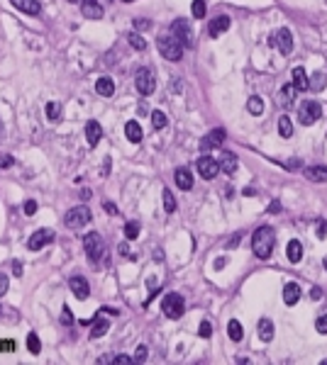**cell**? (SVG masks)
<instances>
[{
	"mask_svg": "<svg viewBox=\"0 0 327 365\" xmlns=\"http://www.w3.org/2000/svg\"><path fill=\"white\" fill-rule=\"evenodd\" d=\"M83 249H86V256L90 258V263L95 268L108 265V249H105V241H103V236L98 231H90L83 239Z\"/></svg>",
	"mask_w": 327,
	"mask_h": 365,
	"instance_id": "obj_1",
	"label": "cell"
},
{
	"mask_svg": "<svg viewBox=\"0 0 327 365\" xmlns=\"http://www.w3.org/2000/svg\"><path fill=\"white\" fill-rule=\"evenodd\" d=\"M273 244H276V234L271 226H259L252 236V251L257 258H268L273 251Z\"/></svg>",
	"mask_w": 327,
	"mask_h": 365,
	"instance_id": "obj_2",
	"label": "cell"
},
{
	"mask_svg": "<svg viewBox=\"0 0 327 365\" xmlns=\"http://www.w3.org/2000/svg\"><path fill=\"white\" fill-rule=\"evenodd\" d=\"M159 54L164 58H169V61H181V56H183V42L176 34L159 37Z\"/></svg>",
	"mask_w": 327,
	"mask_h": 365,
	"instance_id": "obj_3",
	"label": "cell"
},
{
	"mask_svg": "<svg viewBox=\"0 0 327 365\" xmlns=\"http://www.w3.org/2000/svg\"><path fill=\"white\" fill-rule=\"evenodd\" d=\"M93 219V214H90V209L86 205H78V207H71L66 214H64V224L68 226V229H81V226H86Z\"/></svg>",
	"mask_w": 327,
	"mask_h": 365,
	"instance_id": "obj_4",
	"label": "cell"
},
{
	"mask_svg": "<svg viewBox=\"0 0 327 365\" xmlns=\"http://www.w3.org/2000/svg\"><path fill=\"white\" fill-rule=\"evenodd\" d=\"M161 309H164V314L169 319H181L183 316V309H186V302H183V297H181L179 292H169L164 297V302H161Z\"/></svg>",
	"mask_w": 327,
	"mask_h": 365,
	"instance_id": "obj_5",
	"label": "cell"
},
{
	"mask_svg": "<svg viewBox=\"0 0 327 365\" xmlns=\"http://www.w3.org/2000/svg\"><path fill=\"white\" fill-rule=\"evenodd\" d=\"M320 114H323V107H320V103H315V100H308V103H303V105L298 107V119H300V124H305V127L315 124V122L320 119Z\"/></svg>",
	"mask_w": 327,
	"mask_h": 365,
	"instance_id": "obj_6",
	"label": "cell"
},
{
	"mask_svg": "<svg viewBox=\"0 0 327 365\" xmlns=\"http://www.w3.org/2000/svg\"><path fill=\"white\" fill-rule=\"evenodd\" d=\"M134 88L142 93V95H151L156 90V78H154V71L151 68H139L137 76H134Z\"/></svg>",
	"mask_w": 327,
	"mask_h": 365,
	"instance_id": "obj_7",
	"label": "cell"
},
{
	"mask_svg": "<svg viewBox=\"0 0 327 365\" xmlns=\"http://www.w3.org/2000/svg\"><path fill=\"white\" fill-rule=\"evenodd\" d=\"M54 239H57L54 229H37L30 239H27V249H30V251H42V249H44L47 244H52Z\"/></svg>",
	"mask_w": 327,
	"mask_h": 365,
	"instance_id": "obj_8",
	"label": "cell"
},
{
	"mask_svg": "<svg viewBox=\"0 0 327 365\" xmlns=\"http://www.w3.org/2000/svg\"><path fill=\"white\" fill-rule=\"evenodd\" d=\"M196 166H198V173H200L205 180H212V178L222 170V168H220V161H217V158H212L210 154H203V156L196 161Z\"/></svg>",
	"mask_w": 327,
	"mask_h": 365,
	"instance_id": "obj_9",
	"label": "cell"
},
{
	"mask_svg": "<svg viewBox=\"0 0 327 365\" xmlns=\"http://www.w3.org/2000/svg\"><path fill=\"white\" fill-rule=\"evenodd\" d=\"M225 137H227V134H225V129H220V127H217V129H212L210 134H205V137L200 139V151H203V154H208L210 149H217V146H222Z\"/></svg>",
	"mask_w": 327,
	"mask_h": 365,
	"instance_id": "obj_10",
	"label": "cell"
},
{
	"mask_svg": "<svg viewBox=\"0 0 327 365\" xmlns=\"http://www.w3.org/2000/svg\"><path fill=\"white\" fill-rule=\"evenodd\" d=\"M171 34H176L181 42H183V47H191L193 44V29L191 25L186 22V20H176L174 25H171Z\"/></svg>",
	"mask_w": 327,
	"mask_h": 365,
	"instance_id": "obj_11",
	"label": "cell"
},
{
	"mask_svg": "<svg viewBox=\"0 0 327 365\" xmlns=\"http://www.w3.org/2000/svg\"><path fill=\"white\" fill-rule=\"evenodd\" d=\"M68 287H71V292H73L78 300H88L90 297V285H88V280L81 278V275L68 278Z\"/></svg>",
	"mask_w": 327,
	"mask_h": 365,
	"instance_id": "obj_12",
	"label": "cell"
},
{
	"mask_svg": "<svg viewBox=\"0 0 327 365\" xmlns=\"http://www.w3.org/2000/svg\"><path fill=\"white\" fill-rule=\"evenodd\" d=\"M276 44H278V52L283 56H288L293 52V34H291V29H286V27L278 29L276 32Z\"/></svg>",
	"mask_w": 327,
	"mask_h": 365,
	"instance_id": "obj_13",
	"label": "cell"
},
{
	"mask_svg": "<svg viewBox=\"0 0 327 365\" xmlns=\"http://www.w3.org/2000/svg\"><path fill=\"white\" fill-rule=\"evenodd\" d=\"M81 12H83L86 20H100L103 5H100V0H81Z\"/></svg>",
	"mask_w": 327,
	"mask_h": 365,
	"instance_id": "obj_14",
	"label": "cell"
},
{
	"mask_svg": "<svg viewBox=\"0 0 327 365\" xmlns=\"http://www.w3.org/2000/svg\"><path fill=\"white\" fill-rule=\"evenodd\" d=\"M100 139H103V127H100V122H95V119L86 122V141H88L90 149H95Z\"/></svg>",
	"mask_w": 327,
	"mask_h": 365,
	"instance_id": "obj_15",
	"label": "cell"
},
{
	"mask_svg": "<svg viewBox=\"0 0 327 365\" xmlns=\"http://www.w3.org/2000/svg\"><path fill=\"white\" fill-rule=\"evenodd\" d=\"M230 17L227 15H220V17H215L212 22H210V27H208V34L210 37H220V34H225L227 29H230Z\"/></svg>",
	"mask_w": 327,
	"mask_h": 365,
	"instance_id": "obj_16",
	"label": "cell"
},
{
	"mask_svg": "<svg viewBox=\"0 0 327 365\" xmlns=\"http://www.w3.org/2000/svg\"><path fill=\"white\" fill-rule=\"evenodd\" d=\"M95 93H98L100 98H113V95H115V81L108 78V76L98 78V81H95Z\"/></svg>",
	"mask_w": 327,
	"mask_h": 365,
	"instance_id": "obj_17",
	"label": "cell"
},
{
	"mask_svg": "<svg viewBox=\"0 0 327 365\" xmlns=\"http://www.w3.org/2000/svg\"><path fill=\"white\" fill-rule=\"evenodd\" d=\"M10 5H15L20 12L25 15H39L42 12V5L37 0H10Z\"/></svg>",
	"mask_w": 327,
	"mask_h": 365,
	"instance_id": "obj_18",
	"label": "cell"
},
{
	"mask_svg": "<svg viewBox=\"0 0 327 365\" xmlns=\"http://www.w3.org/2000/svg\"><path fill=\"white\" fill-rule=\"evenodd\" d=\"M174 180H176V185H179L181 190H191V188H193V175H191L188 168H176Z\"/></svg>",
	"mask_w": 327,
	"mask_h": 365,
	"instance_id": "obj_19",
	"label": "cell"
},
{
	"mask_svg": "<svg viewBox=\"0 0 327 365\" xmlns=\"http://www.w3.org/2000/svg\"><path fill=\"white\" fill-rule=\"evenodd\" d=\"M125 137L132 141V144H139V141H142V127H139L137 119H130V122L125 124Z\"/></svg>",
	"mask_w": 327,
	"mask_h": 365,
	"instance_id": "obj_20",
	"label": "cell"
},
{
	"mask_svg": "<svg viewBox=\"0 0 327 365\" xmlns=\"http://www.w3.org/2000/svg\"><path fill=\"white\" fill-rule=\"evenodd\" d=\"M298 300H300V285H296V282H288V285L283 287V302H286L288 307H293Z\"/></svg>",
	"mask_w": 327,
	"mask_h": 365,
	"instance_id": "obj_21",
	"label": "cell"
},
{
	"mask_svg": "<svg viewBox=\"0 0 327 365\" xmlns=\"http://www.w3.org/2000/svg\"><path fill=\"white\" fill-rule=\"evenodd\" d=\"M303 173H305V178L313 180V183H327V168L325 166H310V168H305Z\"/></svg>",
	"mask_w": 327,
	"mask_h": 365,
	"instance_id": "obj_22",
	"label": "cell"
},
{
	"mask_svg": "<svg viewBox=\"0 0 327 365\" xmlns=\"http://www.w3.org/2000/svg\"><path fill=\"white\" fill-rule=\"evenodd\" d=\"M108 329H110V321L108 319H103V316H98V319H93V329H90V338H100L108 334Z\"/></svg>",
	"mask_w": 327,
	"mask_h": 365,
	"instance_id": "obj_23",
	"label": "cell"
},
{
	"mask_svg": "<svg viewBox=\"0 0 327 365\" xmlns=\"http://www.w3.org/2000/svg\"><path fill=\"white\" fill-rule=\"evenodd\" d=\"M296 93H298V88L293 83H288V85H283V90H281V105L283 107H293V103H296Z\"/></svg>",
	"mask_w": 327,
	"mask_h": 365,
	"instance_id": "obj_24",
	"label": "cell"
},
{
	"mask_svg": "<svg viewBox=\"0 0 327 365\" xmlns=\"http://www.w3.org/2000/svg\"><path fill=\"white\" fill-rule=\"evenodd\" d=\"M293 85H296L298 90H308L310 88V78H308V73H305V68H293Z\"/></svg>",
	"mask_w": 327,
	"mask_h": 365,
	"instance_id": "obj_25",
	"label": "cell"
},
{
	"mask_svg": "<svg viewBox=\"0 0 327 365\" xmlns=\"http://www.w3.org/2000/svg\"><path fill=\"white\" fill-rule=\"evenodd\" d=\"M220 168L225 170V173H235L237 170V156L232 151H225L222 158H220Z\"/></svg>",
	"mask_w": 327,
	"mask_h": 365,
	"instance_id": "obj_26",
	"label": "cell"
},
{
	"mask_svg": "<svg viewBox=\"0 0 327 365\" xmlns=\"http://www.w3.org/2000/svg\"><path fill=\"white\" fill-rule=\"evenodd\" d=\"M286 256H288V261H291V263H300V258H303V246H300V241H298V239L288 241Z\"/></svg>",
	"mask_w": 327,
	"mask_h": 365,
	"instance_id": "obj_27",
	"label": "cell"
},
{
	"mask_svg": "<svg viewBox=\"0 0 327 365\" xmlns=\"http://www.w3.org/2000/svg\"><path fill=\"white\" fill-rule=\"evenodd\" d=\"M257 329H259V338H262V341H271V338H273V321H271V319H259V326H257Z\"/></svg>",
	"mask_w": 327,
	"mask_h": 365,
	"instance_id": "obj_28",
	"label": "cell"
},
{
	"mask_svg": "<svg viewBox=\"0 0 327 365\" xmlns=\"http://www.w3.org/2000/svg\"><path fill=\"white\" fill-rule=\"evenodd\" d=\"M247 110L254 114V117H259V114L264 112V100H262L259 95H252V98H249V103H247Z\"/></svg>",
	"mask_w": 327,
	"mask_h": 365,
	"instance_id": "obj_29",
	"label": "cell"
},
{
	"mask_svg": "<svg viewBox=\"0 0 327 365\" xmlns=\"http://www.w3.org/2000/svg\"><path fill=\"white\" fill-rule=\"evenodd\" d=\"M127 42H130V47H132L134 52H144V49H147L144 37H139L137 32H130V34H127Z\"/></svg>",
	"mask_w": 327,
	"mask_h": 365,
	"instance_id": "obj_30",
	"label": "cell"
},
{
	"mask_svg": "<svg viewBox=\"0 0 327 365\" xmlns=\"http://www.w3.org/2000/svg\"><path fill=\"white\" fill-rule=\"evenodd\" d=\"M227 334H230V338L237 343V341H242V336H244V331H242V324H239L237 319H230V324H227Z\"/></svg>",
	"mask_w": 327,
	"mask_h": 365,
	"instance_id": "obj_31",
	"label": "cell"
},
{
	"mask_svg": "<svg viewBox=\"0 0 327 365\" xmlns=\"http://www.w3.org/2000/svg\"><path fill=\"white\" fill-rule=\"evenodd\" d=\"M278 134H281V137H291V134H293V124H291L288 114L278 117Z\"/></svg>",
	"mask_w": 327,
	"mask_h": 365,
	"instance_id": "obj_32",
	"label": "cell"
},
{
	"mask_svg": "<svg viewBox=\"0 0 327 365\" xmlns=\"http://www.w3.org/2000/svg\"><path fill=\"white\" fill-rule=\"evenodd\" d=\"M327 83V76L323 71H318V73H313V78H310V90H323Z\"/></svg>",
	"mask_w": 327,
	"mask_h": 365,
	"instance_id": "obj_33",
	"label": "cell"
},
{
	"mask_svg": "<svg viewBox=\"0 0 327 365\" xmlns=\"http://www.w3.org/2000/svg\"><path fill=\"white\" fill-rule=\"evenodd\" d=\"M151 124H154V129H164L169 124V119H166V114L161 112V110H154L151 112Z\"/></svg>",
	"mask_w": 327,
	"mask_h": 365,
	"instance_id": "obj_34",
	"label": "cell"
},
{
	"mask_svg": "<svg viewBox=\"0 0 327 365\" xmlns=\"http://www.w3.org/2000/svg\"><path fill=\"white\" fill-rule=\"evenodd\" d=\"M193 17L196 20H203L205 17V12H208V5H205V0H193Z\"/></svg>",
	"mask_w": 327,
	"mask_h": 365,
	"instance_id": "obj_35",
	"label": "cell"
},
{
	"mask_svg": "<svg viewBox=\"0 0 327 365\" xmlns=\"http://www.w3.org/2000/svg\"><path fill=\"white\" fill-rule=\"evenodd\" d=\"M161 200H164V209H166L169 214L176 212V200L171 195V190H164V193H161Z\"/></svg>",
	"mask_w": 327,
	"mask_h": 365,
	"instance_id": "obj_36",
	"label": "cell"
},
{
	"mask_svg": "<svg viewBox=\"0 0 327 365\" xmlns=\"http://www.w3.org/2000/svg\"><path fill=\"white\" fill-rule=\"evenodd\" d=\"M137 236H139V222H134V219H132V222H127V224H125V239H130V241H132V239H137Z\"/></svg>",
	"mask_w": 327,
	"mask_h": 365,
	"instance_id": "obj_37",
	"label": "cell"
},
{
	"mask_svg": "<svg viewBox=\"0 0 327 365\" xmlns=\"http://www.w3.org/2000/svg\"><path fill=\"white\" fill-rule=\"evenodd\" d=\"M61 114V103H47V117L52 119V122H57Z\"/></svg>",
	"mask_w": 327,
	"mask_h": 365,
	"instance_id": "obj_38",
	"label": "cell"
},
{
	"mask_svg": "<svg viewBox=\"0 0 327 365\" xmlns=\"http://www.w3.org/2000/svg\"><path fill=\"white\" fill-rule=\"evenodd\" d=\"M27 348H30L32 356H39V351H42V343H39L37 334H30V336H27Z\"/></svg>",
	"mask_w": 327,
	"mask_h": 365,
	"instance_id": "obj_39",
	"label": "cell"
},
{
	"mask_svg": "<svg viewBox=\"0 0 327 365\" xmlns=\"http://www.w3.org/2000/svg\"><path fill=\"white\" fill-rule=\"evenodd\" d=\"M210 334H212L210 321H200V326H198V336H200V338H210Z\"/></svg>",
	"mask_w": 327,
	"mask_h": 365,
	"instance_id": "obj_40",
	"label": "cell"
},
{
	"mask_svg": "<svg viewBox=\"0 0 327 365\" xmlns=\"http://www.w3.org/2000/svg\"><path fill=\"white\" fill-rule=\"evenodd\" d=\"M315 329H318V334H327V314L318 316V321H315Z\"/></svg>",
	"mask_w": 327,
	"mask_h": 365,
	"instance_id": "obj_41",
	"label": "cell"
},
{
	"mask_svg": "<svg viewBox=\"0 0 327 365\" xmlns=\"http://www.w3.org/2000/svg\"><path fill=\"white\" fill-rule=\"evenodd\" d=\"M147 346H139V348H137V353H134V363H144V361H147Z\"/></svg>",
	"mask_w": 327,
	"mask_h": 365,
	"instance_id": "obj_42",
	"label": "cell"
},
{
	"mask_svg": "<svg viewBox=\"0 0 327 365\" xmlns=\"http://www.w3.org/2000/svg\"><path fill=\"white\" fill-rule=\"evenodd\" d=\"M61 324H66V326L73 324V314H71V309L68 307H64V312H61Z\"/></svg>",
	"mask_w": 327,
	"mask_h": 365,
	"instance_id": "obj_43",
	"label": "cell"
},
{
	"mask_svg": "<svg viewBox=\"0 0 327 365\" xmlns=\"http://www.w3.org/2000/svg\"><path fill=\"white\" fill-rule=\"evenodd\" d=\"M110 363H115V365H127V363H134V358H130V356H115V358H110Z\"/></svg>",
	"mask_w": 327,
	"mask_h": 365,
	"instance_id": "obj_44",
	"label": "cell"
},
{
	"mask_svg": "<svg viewBox=\"0 0 327 365\" xmlns=\"http://www.w3.org/2000/svg\"><path fill=\"white\" fill-rule=\"evenodd\" d=\"M22 209H25V214H27V217H32V214L37 212V202H34V200H27Z\"/></svg>",
	"mask_w": 327,
	"mask_h": 365,
	"instance_id": "obj_45",
	"label": "cell"
},
{
	"mask_svg": "<svg viewBox=\"0 0 327 365\" xmlns=\"http://www.w3.org/2000/svg\"><path fill=\"white\" fill-rule=\"evenodd\" d=\"M7 285H10V282H7V275H2V273H0V297L7 292Z\"/></svg>",
	"mask_w": 327,
	"mask_h": 365,
	"instance_id": "obj_46",
	"label": "cell"
},
{
	"mask_svg": "<svg viewBox=\"0 0 327 365\" xmlns=\"http://www.w3.org/2000/svg\"><path fill=\"white\" fill-rule=\"evenodd\" d=\"M318 236H320V239L327 236V222H318Z\"/></svg>",
	"mask_w": 327,
	"mask_h": 365,
	"instance_id": "obj_47",
	"label": "cell"
},
{
	"mask_svg": "<svg viewBox=\"0 0 327 365\" xmlns=\"http://www.w3.org/2000/svg\"><path fill=\"white\" fill-rule=\"evenodd\" d=\"M149 25H151V22H149V20H142V17H139V20H134V27H137V29H149Z\"/></svg>",
	"mask_w": 327,
	"mask_h": 365,
	"instance_id": "obj_48",
	"label": "cell"
},
{
	"mask_svg": "<svg viewBox=\"0 0 327 365\" xmlns=\"http://www.w3.org/2000/svg\"><path fill=\"white\" fill-rule=\"evenodd\" d=\"M268 212H273V214H276V212H281V202H278V200H273V202L268 205Z\"/></svg>",
	"mask_w": 327,
	"mask_h": 365,
	"instance_id": "obj_49",
	"label": "cell"
},
{
	"mask_svg": "<svg viewBox=\"0 0 327 365\" xmlns=\"http://www.w3.org/2000/svg\"><path fill=\"white\" fill-rule=\"evenodd\" d=\"M12 348H15L12 341H0V351H12Z\"/></svg>",
	"mask_w": 327,
	"mask_h": 365,
	"instance_id": "obj_50",
	"label": "cell"
},
{
	"mask_svg": "<svg viewBox=\"0 0 327 365\" xmlns=\"http://www.w3.org/2000/svg\"><path fill=\"white\" fill-rule=\"evenodd\" d=\"M118 251H120V256H130V244H127V241H125V244H120Z\"/></svg>",
	"mask_w": 327,
	"mask_h": 365,
	"instance_id": "obj_51",
	"label": "cell"
},
{
	"mask_svg": "<svg viewBox=\"0 0 327 365\" xmlns=\"http://www.w3.org/2000/svg\"><path fill=\"white\" fill-rule=\"evenodd\" d=\"M103 207H105V212H110V214H115V212H118V207H115L113 202H103Z\"/></svg>",
	"mask_w": 327,
	"mask_h": 365,
	"instance_id": "obj_52",
	"label": "cell"
},
{
	"mask_svg": "<svg viewBox=\"0 0 327 365\" xmlns=\"http://www.w3.org/2000/svg\"><path fill=\"white\" fill-rule=\"evenodd\" d=\"M12 163H15V161H12V158L7 156V158H2V161H0V168H10Z\"/></svg>",
	"mask_w": 327,
	"mask_h": 365,
	"instance_id": "obj_53",
	"label": "cell"
},
{
	"mask_svg": "<svg viewBox=\"0 0 327 365\" xmlns=\"http://www.w3.org/2000/svg\"><path fill=\"white\" fill-rule=\"evenodd\" d=\"M225 263H227V258H217V261H215V270H222Z\"/></svg>",
	"mask_w": 327,
	"mask_h": 365,
	"instance_id": "obj_54",
	"label": "cell"
},
{
	"mask_svg": "<svg viewBox=\"0 0 327 365\" xmlns=\"http://www.w3.org/2000/svg\"><path fill=\"white\" fill-rule=\"evenodd\" d=\"M313 300H323V290H320V287L313 290Z\"/></svg>",
	"mask_w": 327,
	"mask_h": 365,
	"instance_id": "obj_55",
	"label": "cell"
},
{
	"mask_svg": "<svg viewBox=\"0 0 327 365\" xmlns=\"http://www.w3.org/2000/svg\"><path fill=\"white\" fill-rule=\"evenodd\" d=\"M90 195H93V193H90V190H81V197H83V200H88Z\"/></svg>",
	"mask_w": 327,
	"mask_h": 365,
	"instance_id": "obj_56",
	"label": "cell"
},
{
	"mask_svg": "<svg viewBox=\"0 0 327 365\" xmlns=\"http://www.w3.org/2000/svg\"><path fill=\"white\" fill-rule=\"evenodd\" d=\"M68 2H81V0H68Z\"/></svg>",
	"mask_w": 327,
	"mask_h": 365,
	"instance_id": "obj_57",
	"label": "cell"
},
{
	"mask_svg": "<svg viewBox=\"0 0 327 365\" xmlns=\"http://www.w3.org/2000/svg\"><path fill=\"white\" fill-rule=\"evenodd\" d=\"M122 2H132V0H122Z\"/></svg>",
	"mask_w": 327,
	"mask_h": 365,
	"instance_id": "obj_58",
	"label": "cell"
},
{
	"mask_svg": "<svg viewBox=\"0 0 327 365\" xmlns=\"http://www.w3.org/2000/svg\"><path fill=\"white\" fill-rule=\"evenodd\" d=\"M0 132H2V122H0Z\"/></svg>",
	"mask_w": 327,
	"mask_h": 365,
	"instance_id": "obj_59",
	"label": "cell"
},
{
	"mask_svg": "<svg viewBox=\"0 0 327 365\" xmlns=\"http://www.w3.org/2000/svg\"><path fill=\"white\" fill-rule=\"evenodd\" d=\"M325 268H327V258H325Z\"/></svg>",
	"mask_w": 327,
	"mask_h": 365,
	"instance_id": "obj_60",
	"label": "cell"
},
{
	"mask_svg": "<svg viewBox=\"0 0 327 365\" xmlns=\"http://www.w3.org/2000/svg\"><path fill=\"white\" fill-rule=\"evenodd\" d=\"M105 2H110V0H105Z\"/></svg>",
	"mask_w": 327,
	"mask_h": 365,
	"instance_id": "obj_61",
	"label": "cell"
},
{
	"mask_svg": "<svg viewBox=\"0 0 327 365\" xmlns=\"http://www.w3.org/2000/svg\"><path fill=\"white\" fill-rule=\"evenodd\" d=\"M0 312H2V307H0Z\"/></svg>",
	"mask_w": 327,
	"mask_h": 365,
	"instance_id": "obj_62",
	"label": "cell"
}]
</instances>
